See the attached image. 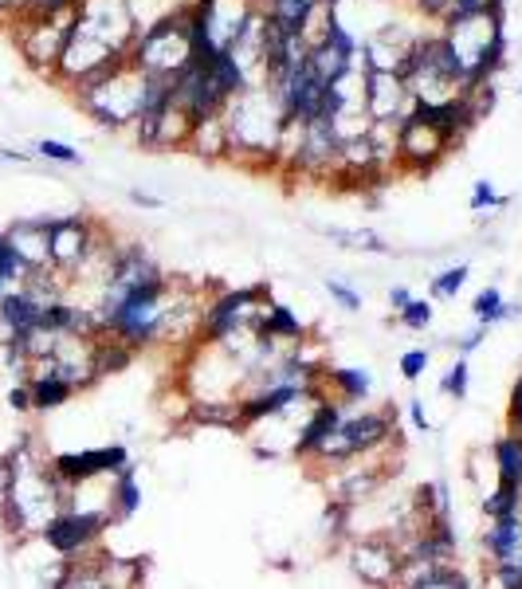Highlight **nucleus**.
Here are the masks:
<instances>
[{
  "label": "nucleus",
  "instance_id": "obj_16",
  "mask_svg": "<svg viewBox=\"0 0 522 589\" xmlns=\"http://www.w3.org/2000/svg\"><path fill=\"white\" fill-rule=\"evenodd\" d=\"M259 9H264L267 24L276 32H283L291 39H306L311 36V24H318L326 4L323 0H264Z\"/></svg>",
  "mask_w": 522,
  "mask_h": 589
},
{
  "label": "nucleus",
  "instance_id": "obj_27",
  "mask_svg": "<svg viewBox=\"0 0 522 589\" xmlns=\"http://www.w3.org/2000/svg\"><path fill=\"white\" fill-rule=\"evenodd\" d=\"M138 358V350H130L126 342H119V338H95V373L99 377H110V373H122L130 370V362Z\"/></svg>",
  "mask_w": 522,
  "mask_h": 589
},
{
  "label": "nucleus",
  "instance_id": "obj_26",
  "mask_svg": "<svg viewBox=\"0 0 522 589\" xmlns=\"http://www.w3.org/2000/svg\"><path fill=\"white\" fill-rule=\"evenodd\" d=\"M413 507L421 515V522L428 519H452V495H448V483L428 480L413 491Z\"/></svg>",
  "mask_w": 522,
  "mask_h": 589
},
{
  "label": "nucleus",
  "instance_id": "obj_13",
  "mask_svg": "<svg viewBox=\"0 0 522 589\" xmlns=\"http://www.w3.org/2000/svg\"><path fill=\"white\" fill-rule=\"evenodd\" d=\"M452 142L433 127H421V122H409L401 118V127H397V161L404 169H416V173H428L436 169L448 157Z\"/></svg>",
  "mask_w": 522,
  "mask_h": 589
},
{
  "label": "nucleus",
  "instance_id": "obj_48",
  "mask_svg": "<svg viewBox=\"0 0 522 589\" xmlns=\"http://www.w3.org/2000/svg\"><path fill=\"white\" fill-rule=\"evenodd\" d=\"M130 205H134V208H161L166 201H161V196H154V193H142V189H130Z\"/></svg>",
  "mask_w": 522,
  "mask_h": 589
},
{
  "label": "nucleus",
  "instance_id": "obj_36",
  "mask_svg": "<svg viewBox=\"0 0 522 589\" xmlns=\"http://www.w3.org/2000/svg\"><path fill=\"white\" fill-rule=\"evenodd\" d=\"M433 318H436V306L428 303V299H413V303L397 314V323H401L404 330H428Z\"/></svg>",
  "mask_w": 522,
  "mask_h": 589
},
{
  "label": "nucleus",
  "instance_id": "obj_43",
  "mask_svg": "<svg viewBox=\"0 0 522 589\" xmlns=\"http://www.w3.org/2000/svg\"><path fill=\"white\" fill-rule=\"evenodd\" d=\"M409 424H413L416 432H433V417H428L421 397H409Z\"/></svg>",
  "mask_w": 522,
  "mask_h": 589
},
{
  "label": "nucleus",
  "instance_id": "obj_25",
  "mask_svg": "<svg viewBox=\"0 0 522 589\" xmlns=\"http://www.w3.org/2000/svg\"><path fill=\"white\" fill-rule=\"evenodd\" d=\"M472 314H475V326H487V330H491V326L519 318L522 303H507L499 287H483V291L472 299Z\"/></svg>",
  "mask_w": 522,
  "mask_h": 589
},
{
  "label": "nucleus",
  "instance_id": "obj_4",
  "mask_svg": "<svg viewBox=\"0 0 522 589\" xmlns=\"http://www.w3.org/2000/svg\"><path fill=\"white\" fill-rule=\"evenodd\" d=\"M126 63L138 75H158V79L178 75L189 63V4L142 24V32L134 36V44L126 51Z\"/></svg>",
  "mask_w": 522,
  "mask_h": 589
},
{
  "label": "nucleus",
  "instance_id": "obj_12",
  "mask_svg": "<svg viewBox=\"0 0 522 589\" xmlns=\"http://www.w3.org/2000/svg\"><path fill=\"white\" fill-rule=\"evenodd\" d=\"M357 98H362V115L369 118L374 127H401V118L413 107V95H409V87L397 79V71L362 68Z\"/></svg>",
  "mask_w": 522,
  "mask_h": 589
},
{
  "label": "nucleus",
  "instance_id": "obj_49",
  "mask_svg": "<svg viewBox=\"0 0 522 589\" xmlns=\"http://www.w3.org/2000/svg\"><path fill=\"white\" fill-rule=\"evenodd\" d=\"M409 303H413V291H409V287H393V291H389V306H393V314H401Z\"/></svg>",
  "mask_w": 522,
  "mask_h": 589
},
{
  "label": "nucleus",
  "instance_id": "obj_20",
  "mask_svg": "<svg viewBox=\"0 0 522 589\" xmlns=\"http://www.w3.org/2000/svg\"><path fill=\"white\" fill-rule=\"evenodd\" d=\"M44 299L28 291V287H12L4 299H0V323L12 330V346L24 342L28 334L40 330V314H44Z\"/></svg>",
  "mask_w": 522,
  "mask_h": 589
},
{
  "label": "nucleus",
  "instance_id": "obj_37",
  "mask_svg": "<svg viewBox=\"0 0 522 589\" xmlns=\"http://www.w3.org/2000/svg\"><path fill=\"white\" fill-rule=\"evenodd\" d=\"M36 154L48 157V161H60V166H80L83 154L75 146H68V142H56V137H40L36 142Z\"/></svg>",
  "mask_w": 522,
  "mask_h": 589
},
{
  "label": "nucleus",
  "instance_id": "obj_15",
  "mask_svg": "<svg viewBox=\"0 0 522 589\" xmlns=\"http://www.w3.org/2000/svg\"><path fill=\"white\" fill-rule=\"evenodd\" d=\"M48 232H51V216H24V220H12L4 228V240L16 248V255L24 260V267L32 272H48L51 252H48Z\"/></svg>",
  "mask_w": 522,
  "mask_h": 589
},
{
  "label": "nucleus",
  "instance_id": "obj_54",
  "mask_svg": "<svg viewBox=\"0 0 522 589\" xmlns=\"http://www.w3.org/2000/svg\"><path fill=\"white\" fill-rule=\"evenodd\" d=\"M12 291V287H4V284H0V299H4V294H9Z\"/></svg>",
  "mask_w": 522,
  "mask_h": 589
},
{
  "label": "nucleus",
  "instance_id": "obj_53",
  "mask_svg": "<svg viewBox=\"0 0 522 589\" xmlns=\"http://www.w3.org/2000/svg\"><path fill=\"white\" fill-rule=\"evenodd\" d=\"M323 4H326V9H338V4H342V0H323Z\"/></svg>",
  "mask_w": 522,
  "mask_h": 589
},
{
  "label": "nucleus",
  "instance_id": "obj_34",
  "mask_svg": "<svg viewBox=\"0 0 522 589\" xmlns=\"http://www.w3.org/2000/svg\"><path fill=\"white\" fill-rule=\"evenodd\" d=\"M24 279H28V267H24V260L16 255V248L4 240V232H0V284L21 287Z\"/></svg>",
  "mask_w": 522,
  "mask_h": 589
},
{
  "label": "nucleus",
  "instance_id": "obj_6",
  "mask_svg": "<svg viewBox=\"0 0 522 589\" xmlns=\"http://www.w3.org/2000/svg\"><path fill=\"white\" fill-rule=\"evenodd\" d=\"M397 471H401V460L393 464V452L365 456V460H350L345 468L323 476L326 491H330L326 500H338V503H345V507H362V503H369L374 495H381L385 483L393 480Z\"/></svg>",
  "mask_w": 522,
  "mask_h": 589
},
{
  "label": "nucleus",
  "instance_id": "obj_40",
  "mask_svg": "<svg viewBox=\"0 0 522 589\" xmlns=\"http://www.w3.org/2000/svg\"><path fill=\"white\" fill-rule=\"evenodd\" d=\"M68 589H110L107 581H102L99 566H95V554H87V558L75 562V578H71Z\"/></svg>",
  "mask_w": 522,
  "mask_h": 589
},
{
  "label": "nucleus",
  "instance_id": "obj_44",
  "mask_svg": "<svg viewBox=\"0 0 522 589\" xmlns=\"http://www.w3.org/2000/svg\"><path fill=\"white\" fill-rule=\"evenodd\" d=\"M483 338H487V326H475V330L460 334L456 338V350H460V358H468V353H475L483 346Z\"/></svg>",
  "mask_w": 522,
  "mask_h": 589
},
{
  "label": "nucleus",
  "instance_id": "obj_33",
  "mask_svg": "<svg viewBox=\"0 0 522 589\" xmlns=\"http://www.w3.org/2000/svg\"><path fill=\"white\" fill-rule=\"evenodd\" d=\"M468 389H472V365H468V358H456V362L448 365V373L440 377V393L452 397V401H463Z\"/></svg>",
  "mask_w": 522,
  "mask_h": 589
},
{
  "label": "nucleus",
  "instance_id": "obj_45",
  "mask_svg": "<svg viewBox=\"0 0 522 589\" xmlns=\"http://www.w3.org/2000/svg\"><path fill=\"white\" fill-rule=\"evenodd\" d=\"M9 409L12 412H32V393H28V382H16L9 389Z\"/></svg>",
  "mask_w": 522,
  "mask_h": 589
},
{
  "label": "nucleus",
  "instance_id": "obj_38",
  "mask_svg": "<svg viewBox=\"0 0 522 589\" xmlns=\"http://www.w3.org/2000/svg\"><path fill=\"white\" fill-rule=\"evenodd\" d=\"M428 362H433V350H424V346H416V350H404L401 362H397V370H401L404 382H421L424 370H428Z\"/></svg>",
  "mask_w": 522,
  "mask_h": 589
},
{
  "label": "nucleus",
  "instance_id": "obj_30",
  "mask_svg": "<svg viewBox=\"0 0 522 589\" xmlns=\"http://www.w3.org/2000/svg\"><path fill=\"white\" fill-rule=\"evenodd\" d=\"M323 539L326 546H345L350 542V507L338 500H326L323 507Z\"/></svg>",
  "mask_w": 522,
  "mask_h": 589
},
{
  "label": "nucleus",
  "instance_id": "obj_8",
  "mask_svg": "<svg viewBox=\"0 0 522 589\" xmlns=\"http://www.w3.org/2000/svg\"><path fill=\"white\" fill-rule=\"evenodd\" d=\"M130 448L126 444H102V448H80V452H56L48 460L51 476L63 488H87L95 480H114L122 468H130Z\"/></svg>",
  "mask_w": 522,
  "mask_h": 589
},
{
  "label": "nucleus",
  "instance_id": "obj_32",
  "mask_svg": "<svg viewBox=\"0 0 522 589\" xmlns=\"http://www.w3.org/2000/svg\"><path fill=\"white\" fill-rule=\"evenodd\" d=\"M468 275H472V267H468V264L444 267L440 275H433L428 291H433V299H456V294L463 291V284H468Z\"/></svg>",
  "mask_w": 522,
  "mask_h": 589
},
{
  "label": "nucleus",
  "instance_id": "obj_46",
  "mask_svg": "<svg viewBox=\"0 0 522 589\" xmlns=\"http://www.w3.org/2000/svg\"><path fill=\"white\" fill-rule=\"evenodd\" d=\"M416 12H421L424 20H444V12H448V4L452 0H413Z\"/></svg>",
  "mask_w": 522,
  "mask_h": 589
},
{
  "label": "nucleus",
  "instance_id": "obj_22",
  "mask_svg": "<svg viewBox=\"0 0 522 589\" xmlns=\"http://www.w3.org/2000/svg\"><path fill=\"white\" fill-rule=\"evenodd\" d=\"M107 510L114 522H130L134 515L142 510V483H138V464H130L122 468L114 480H110V491H107Z\"/></svg>",
  "mask_w": 522,
  "mask_h": 589
},
{
  "label": "nucleus",
  "instance_id": "obj_39",
  "mask_svg": "<svg viewBox=\"0 0 522 589\" xmlns=\"http://www.w3.org/2000/svg\"><path fill=\"white\" fill-rule=\"evenodd\" d=\"M323 287H326V294H330V299L342 306V311H350V314L362 311V294H357L350 284H342V279H335V275H326Z\"/></svg>",
  "mask_w": 522,
  "mask_h": 589
},
{
  "label": "nucleus",
  "instance_id": "obj_21",
  "mask_svg": "<svg viewBox=\"0 0 522 589\" xmlns=\"http://www.w3.org/2000/svg\"><path fill=\"white\" fill-rule=\"evenodd\" d=\"M323 382H326V389H330V397L342 401L345 409L369 401V393H374V373L357 370V365H326Z\"/></svg>",
  "mask_w": 522,
  "mask_h": 589
},
{
  "label": "nucleus",
  "instance_id": "obj_24",
  "mask_svg": "<svg viewBox=\"0 0 522 589\" xmlns=\"http://www.w3.org/2000/svg\"><path fill=\"white\" fill-rule=\"evenodd\" d=\"M205 71H208V79H213V87H217L228 103H232V98H240L244 91H252V79H247V71L240 68L232 51H220V56L213 59Z\"/></svg>",
  "mask_w": 522,
  "mask_h": 589
},
{
  "label": "nucleus",
  "instance_id": "obj_50",
  "mask_svg": "<svg viewBox=\"0 0 522 589\" xmlns=\"http://www.w3.org/2000/svg\"><path fill=\"white\" fill-rule=\"evenodd\" d=\"M24 9V0H0V20H9L16 16V12Z\"/></svg>",
  "mask_w": 522,
  "mask_h": 589
},
{
  "label": "nucleus",
  "instance_id": "obj_2",
  "mask_svg": "<svg viewBox=\"0 0 522 589\" xmlns=\"http://www.w3.org/2000/svg\"><path fill=\"white\" fill-rule=\"evenodd\" d=\"M232 157H276L287 142V122L267 87H252L232 98L220 115Z\"/></svg>",
  "mask_w": 522,
  "mask_h": 589
},
{
  "label": "nucleus",
  "instance_id": "obj_42",
  "mask_svg": "<svg viewBox=\"0 0 522 589\" xmlns=\"http://www.w3.org/2000/svg\"><path fill=\"white\" fill-rule=\"evenodd\" d=\"M507 432H519L522 436V373L514 377L511 397H507Z\"/></svg>",
  "mask_w": 522,
  "mask_h": 589
},
{
  "label": "nucleus",
  "instance_id": "obj_11",
  "mask_svg": "<svg viewBox=\"0 0 522 589\" xmlns=\"http://www.w3.org/2000/svg\"><path fill=\"white\" fill-rule=\"evenodd\" d=\"M169 98H173V107L189 118V127H205V122L224 115L228 107V98L213 87L208 71L197 68V63H185L178 75L169 79Z\"/></svg>",
  "mask_w": 522,
  "mask_h": 589
},
{
  "label": "nucleus",
  "instance_id": "obj_55",
  "mask_svg": "<svg viewBox=\"0 0 522 589\" xmlns=\"http://www.w3.org/2000/svg\"><path fill=\"white\" fill-rule=\"evenodd\" d=\"M519 95H522V87H519Z\"/></svg>",
  "mask_w": 522,
  "mask_h": 589
},
{
  "label": "nucleus",
  "instance_id": "obj_3",
  "mask_svg": "<svg viewBox=\"0 0 522 589\" xmlns=\"http://www.w3.org/2000/svg\"><path fill=\"white\" fill-rule=\"evenodd\" d=\"M271 284H252V287H232V291H217L205 299L201 311V346H224L236 350V338L256 330V318L264 306H271Z\"/></svg>",
  "mask_w": 522,
  "mask_h": 589
},
{
  "label": "nucleus",
  "instance_id": "obj_35",
  "mask_svg": "<svg viewBox=\"0 0 522 589\" xmlns=\"http://www.w3.org/2000/svg\"><path fill=\"white\" fill-rule=\"evenodd\" d=\"M468 205H472V213H491V208H507L511 205V196H502V193H495V185L491 181H475L472 185V196H468Z\"/></svg>",
  "mask_w": 522,
  "mask_h": 589
},
{
  "label": "nucleus",
  "instance_id": "obj_5",
  "mask_svg": "<svg viewBox=\"0 0 522 589\" xmlns=\"http://www.w3.org/2000/svg\"><path fill=\"white\" fill-rule=\"evenodd\" d=\"M114 527L107 507H68L60 515H51L48 527L40 530V542L56 554V558H87L102 542V534Z\"/></svg>",
  "mask_w": 522,
  "mask_h": 589
},
{
  "label": "nucleus",
  "instance_id": "obj_1",
  "mask_svg": "<svg viewBox=\"0 0 522 589\" xmlns=\"http://www.w3.org/2000/svg\"><path fill=\"white\" fill-rule=\"evenodd\" d=\"M381 452H401V417H397L393 405L345 412V421L338 424V432L323 444V452L311 464H315L318 476H330L350 460L381 456Z\"/></svg>",
  "mask_w": 522,
  "mask_h": 589
},
{
  "label": "nucleus",
  "instance_id": "obj_19",
  "mask_svg": "<svg viewBox=\"0 0 522 589\" xmlns=\"http://www.w3.org/2000/svg\"><path fill=\"white\" fill-rule=\"evenodd\" d=\"M483 550H487V566H522V515L487 519Z\"/></svg>",
  "mask_w": 522,
  "mask_h": 589
},
{
  "label": "nucleus",
  "instance_id": "obj_29",
  "mask_svg": "<svg viewBox=\"0 0 522 589\" xmlns=\"http://www.w3.org/2000/svg\"><path fill=\"white\" fill-rule=\"evenodd\" d=\"M404 589H475V581L452 562V566H433L428 574H421V578L409 581Z\"/></svg>",
  "mask_w": 522,
  "mask_h": 589
},
{
  "label": "nucleus",
  "instance_id": "obj_31",
  "mask_svg": "<svg viewBox=\"0 0 522 589\" xmlns=\"http://www.w3.org/2000/svg\"><path fill=\"white\" fill-rule=\"evenodd\" d=\"M323 236H330V240H338L342 248H357V252H377L385 255L389 252V244H385L377 232H365V228H318Z\"/></svg>",
  "mask_w": 522,
  "mask_h": 589
},
{
  "label": "nucleus",
  "instance_id": "obj_7",
  "mask_svg": "<svg viewBox=\"0 0 522 589\" xmlns=\"http://www.w3.org/2000/svg\"><path fill=\"white\" fill-rule=\"evenodd\" d=\"M138 71L130 68V63H122L114 75L102 83V87H95L90 95L80 98V107L87 110L99 127L107 130H130L134 122H138Z\"/></svg>",
  "mask_w": 522,
  "mask_h": 589
},
{
  "label": "nucleus",
  "instance_id": "obj_41",
  "mask_svg": "<svg viewBox=\"0 0 522 589\" xmlns=\"http://www.w3.org/2000/svg\"><path fill=\"white\" fill-rule=\"evenodd\" d=\"M487 589H522V566H487Z\"/></svg>",
  "mask_w": 522,
  "mask_h": 589
},
{
  "label": "nucleus",
  "instance_id": "obj_9",
  "mask_svg": "<svg viewBox=\"0 0 522 589\" xmlns=\"http://www.w3.org/2000/svg\"><path fill=\"white\" fill-rule=\"evenodd\" d=\"M345 566L365 589H397L401 546L389 534H357L345 542Z\"/></svg>",
  "mask_w": 522,
  "mask_h": 589
},
{
  "label": "nucleus",
  "instance_id": "obj_10",
  "mask_svg": "<svg viewBox=\"0 0 522 589\" xmlns=\"http://www.w3.org/2000/svg\"><path fill=\"white\" fill-rule=\"evenodd\" d=\"M102 232L90 216H51V232H48V252H51V272L60 275H80L83 264L90 260V252L99 248Z\"/></svg>",
  "mask_w": 522,
  "mask_h": 589
},
{
  "label": "nucleus",
  "instance_id": "obj_23",
  "mask_svg": "<svg viewBox=\"0 0 522 589\" xmlns=\"http://www.w3.org/2000/svg\"><path fill=\"white\" fill-rule=\"evenodd\" d=\"M491 464L499 483L522 488V436L519 432H499L491 441Z\"/></svg>",
  "mask_w": 522,
  "mask_h": 589
},
{
  "label": "nucleus",
  "instance_id": "obj_18",
  "mask_svg": "<svg viewBox=\"0 0 522 589\" xmlns=\"http://www.w3.org/2000/svg\"><path fill=\"white\" fill-rule=\"evenodd\" d=\"M252 338H256V342H267V346H299L311 338V330H306L303 318H299L287 303H271L259 311Z\"/></svg>",
  "mask_w": 522,
  "mask_h": 589
},
{
  "label": "nucleus",
  "instance_id": "obj_14",
  "mask_svg": "<svg viewBox=\"0 0 522 589\" xmlns=\"http://www.w3.org/2000/svg\"><path fill=\"white\" fill-rule=\"evenodd\" d=\"M345 405L342 401H335V397H326V401H318V405H311V412L303 417V424H299V436H295V444H291V456L295 460H303V464H311L323 452V444L330 441L338 432V424L345 421Z\"/></svg>",
  "mask_w": 522,
  "mask_h": 589
},
{
  "label": "nucleus",
  "instance_id": "obj_28",
  "mask_svg": "<svg viewBox=\"0 0 522 589\" xmlns=\"http://www.w3.org/2000/svg\"><path fill=\"white\" fill-rule=\"evenodd\" d=\"M483 515H487V519L522 515V488H511V483H495V488L483 495Z\"/></svg>",
  "mask_w": 522,
  "mask_h": 589
},
{
  "label": "nucleus",
  "instance_id": "obj_47",
  "mask_svg": "<svg viewBox=\"0 0 522 589\" xmlns=\"http://www.w3.org/2000/svg\"><path fill=\"white\" fill-rule=\"evenodd\" d=\"M9 495H12V460L4 456V460H0V507L9 503Z\"/></svg>",
  "mask_w": 522,
  "mask_h": 589
},
{
  "label": "nucleus",
  "instance_id": "obj_17",
  "mask_svg": "<svg viewBox=\"0 0 522 589\" xmlns=\"http://www.w3.org/2000/svg\"><path fill=\"white\" fill-rule=\"evenodd\" d=\"M28 393H32V412H51V409H63V405L75 397V385L63 377L60 370H56V362L51 358H44V362H32L28 365Z\"/></svg>",
  "mask_w": 522,
  "mask_h": 589
},
{
  "label": "nucleus",
  "instance_id": "obj_52",
  "mask_svg": "<svg viewBox=\"0 0 522 589\" xmlns=\"http://www.w3.org/2000/svg\"><path fill=\"white\" fill-rule=\"evenodd\" d=\"M271 566H276V569H283V574H291V569H295V562H287V558H276V562H271Z\"/></svg>",
  "mask_w": 522,
  "mask_h": 589
},
{
  "label": "nucleus",
  "instance_id": "obj_51",
  "mask_svg": "<svg viewBox=\"0 0 522 589\" xmlns=\"http://www.w3.org/2000/svg\"><path fill=\"white\" fill-rule=\"evenodd\" d=\"M0 161H28V154H16V149H0Z\"/></svg>",
  "mask_w": 522,
  "mask_h": 589
}]
</instances>
